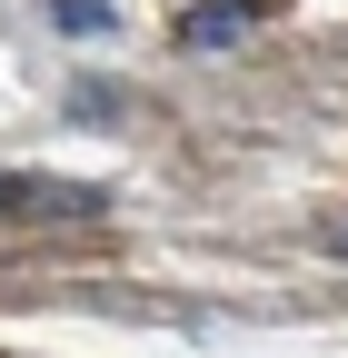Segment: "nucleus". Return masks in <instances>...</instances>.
Here are the masks:
<instances>
[{
  "label": "nucleus",
  "instance_id": "nucleus-1",
  "mask_svg": "<svg viewBox=\"0 0 348 358\" xmlns=\"http://www.w3.org/2000/svg\"><path fill=\"white\" fill-rule=\"evenodd\" d=\"M249 30H259L249 0H209V10H189V20H180V50H229V40H249Z\"/></svg>",
  "mask_w": 348,
  "mask_h": 358
},
{
  "label": "nucleus",
  "instance_id": "nucleus-2",
  "mask_svg": "<svg viewBox=\"0 0 348 358\" xmlns=\"http://www.w3.org/2000/svg\"><path fill=\"white\" fill-rule=\"evenodd\" d=\"M50 10H60V30H110V20H119L110 0H50Z\"/></svg>",
  "mask_w": 348,
  "mask_h": 358
},
{
  "label": "nucleus",
  "instance_id": "nucleus-3",
  "mask_svg": "<svg viewBox=\"0 0 348 358\" xmlns=\"http://www.w3.org/2000/svg\"><path fill=\"white\" fill-rule=\"evenodd\" d=\"M338 239H348V229H338Z\"/></svg>",
  "mask_w": 348,
  "mask_h": 358
}]
</instances>
